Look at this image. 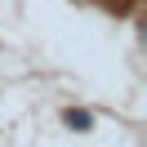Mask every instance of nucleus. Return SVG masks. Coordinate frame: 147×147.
<instances>
[{"label": "nucleus", "mask_w": 147, "mask_h": 147, "mask_svg": "<svg viewBox=\"0 0 147 147\" xmlns=\"http://www.w3.org/2000/svg\"><path fill=\"white\" fill-rule=\"evenodd\" d=\"M63 125L76 129V134H89V129H94V116H89V111H80V107H67V111H63Z\"/></svg>", "instance_id": "f257e3e1"}]
</instances>
